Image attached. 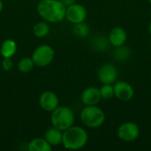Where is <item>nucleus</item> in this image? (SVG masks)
I'll return each mask as SVG.
<instances>
[{"label": "nucleus", "instance_id": "f257e3e1", "mask_svg": "<svg viewBox=\"0 0 151 151\" xmlns=\"http://www.w3.org/2000/svg\"><path fill=\"white\" fill-rule=\"evenodd\" d=\"M36 10L39 16L49 23H58L65 19L66 6L60 0H41Z\"/></svg>", "mask_w": 151, "mask_h": 151}, {"label": "nucleus", "instance_id": "f03ea898", "mask_svg": "<svg viewBox=\"0 0 151 151\" xmlns=\"http://www.w3.org/2000/svg\"><path fill=\"white\" fill-rule=\"evenodd\" d=\"M88 141L87 131L80 126H72L63 131L62 144L66 150H79L86 146Z\"/></svg>", "mask_w": 151, "mask_h": 151}, {"label": "nucleus", "instance_id": "7ed1b4c3", "mask_svg": "<svg viewBox=\"0 0 151 151\" xmlns=\"http://www.w3.org/2000/svg\"><path fill=\"white\" fill-rule=\"evenodd\" d=\"M75 116L73 111L68 106H58L51 111L50 121L52 127L65 131L74 124Z\"/></svg>", "mask_w": 151, "mask_h": 151}, {"label": "nucleus", "instance_id": "20e7f679", "mask_svg": "<svg viewBox=\"0 0 151 151\" xmlns=\"http://www.w3.org/2000/svg\"><path fill=\"white\" fill-rule=\"evenodd\" d=\"M82 124L88 128H98L104 124L105 113L97 105L85 106L80 115Z\"/></svg>", "mask_w": 151, "mask_h": 151}, {"label": "nucleus", "instance_id": "39448f33", "mask_svg": "<svg viewBox=\"0 0 151 151\" xmlns=\"http://www.w3.org/2000/svg\"><path fill=\"white\" fill-rule=\"evenodd\" d=\"M31 58L36 66L46 67L53 61L55 58V51L51 46L48 44H42L35 48Z\"/></svg>", "mask_w": 151, "mask_h": 151}, {"label": "nucleus", "instance_id": "423d86ee", "mask_svg": "<svg viewBox=\"0 0 151 151\" xmlns=\"http://www.w3.org/2000/svg\"><path fill=\"white\" fill-rule=\"evenodd\" d=\"M141 134L139 126L133 121L123 122L117 130L118 137L126 142H131L136 141Z\"/></svg>", "mask_w": 151, "mask_h": 151}, {"label": "nucleus", "instance_id": "0eeeda50", "mask_svg": "<svg viewBox=\"0 0 151 151\" xmlns=\"http://www.w3.org/2000/svg\"><path fill=\"white\" fill-rule=\"evenodd\" d=\"M87 16L88 11L86 7L81 4L74 3L66 7L65 19L72 24H77L85 21Z\"/></svg>", "mask_w": 151, "mask_h": 151}, {"label": "nucleus", "instance_id": "6e6552de", "mask_svg": "<svg viewBox=\"0 0 151 151\" xmlns=\"http://www.w3.org/2000/svg\"><path fill=\"white\" fill-rule=\"evenodd\" d=\"M119 71L112 63H105L97 71V78L102 84H114L118 79Z\"/></svg>", "mask_w": 151, "mask_h": 151}, {"label": "nucleus", "instance_id": "1a4fd4ad", "mask_svg": "<svg viewBox=\"0 0 151 151\" xmlns=\"http://www.w3.org/2000/svg\"><path fill=\"white\" fill-rule=\"evenodd\" d=\"M113 88L114 96L121 102H129L134 96V89L133 86L125 81H116Z\"/></svg>", "mask_w": 151, "mask_h": 151}, {"label": "nucleus", "instance_id": "9d476101", "mask_svg": "<svg viewBox=\"0 0 151 151\" xmlns=\"http://www.w3.org/2000/svg\"><path fill=\"white\" fill-rule=\"evenodd\" d=\"M39 105L43 111L51 112L59 105L58 95L53 91H44L39 97Z\"/></svg>", "mask_w": 151, "mask_h": 151}, {"label": "nucleus", "instance_id": "9b49d317", "mask_svg": "<svg viewBox=\"0 0 151 151\" xmlns=\"http://www.w3.org/2000/svg\"><path fill=\"white\" fill-rule=\"evenodd\" d=\"M101 99L102 97L100 95L99 88L93 87V86L86 88L81 95V103L86 106L97 105L99 102L101 101Z\"/></svg>", "mask_w": 151, "mask_h": 151}, {"label": "nucleus", "instance_id": "f8f14e48", "mask_svg": "<svg viewBox=\"0 0 151 151\" xmlns=\"http://www.w3.org/2000/svg\"><path fill=\"white\" fill-rule=\"evenodd\" d=\"M108 39L111 46H113L114 48L119 47L126 44L127 41V33L123 27H115L110 31Z\"/></svg>", "mask_w": 151, "mask_h": 151}, {"label": "nucleus", "instance_id": "ddd939ff", "mask_svg": "<svg viewBox=\"0 0 151 151\" xmlns=\"http://www.w3.org/2000/svg\"><path fill=\"white\" fill-rule=\"evenodd\" d=\"M44 139L48 142V143L51 146H58L62 144L63 139V131L51 127L48 128L44 133Z\"/></svg>", "mask_w": 151, "mask_h": 151}, {"label": "nucleus", "instance_id": "4468645a", "mask_svg": "<svg viewBox=\"0 0 151 151\" xmlns=\"http://www.w3.org/2000/svg\"><path fill=\"white\" fill-rule=\"evenodd\" d=\"M17 51V43L12 39H6L0 47V54L3 58H12Z\"/></svg>", "mask_w": 151, "mask_h": 151}, {"label": "nucleus", "instance_id": "2eb2a0df", "mask_svg": "<svg viewBox=\"0 0 151 151\" xmlns=\"http://www.w3.org/2000/svg\"><path fill=\"white\" fill-rule=\"evenodd\" d=\"M29 151H51L52 147L44 138H35L31 140L27 145Z\"/></svg>", "mask_w": 151, "mask_h": 151}, {"label": "nucleus", "instance_id": "dca6fc26", "mask_svg": "<svg viewBox=\"0 0 151 151\" xmlns=\"http://www.w3.org/2000/svg\"><path fill=\"white\" fill-rule=\"evenodd\" d=\"M131 50L125 44L119 47H116L113 51V58L118 62H126L131 57Z\"/></svg>", "mask_w": 151, "mask_h": 151}, {"label": "nucleus", "instance_id": "f3484780", "mask_svg": "<svg viewBox=\"0 0 151 151\" xmlns=\"http://www.w3.org/2000/svg\"><path fill=\"white\" fill-rule=\"evenodd\" d=\"M73 34L79 38H86L90 33V27L85 21L73 24L72 28Z\"/></svg>", "mask_w": 151, "mask_h": 151}, {"label": "nucleus", "instance_id": "a211bd4d", "mask_svg": "<svg viewBox=\"0 0 151 151\" xmlns=\"http://www.w3.org/2000/svg\"><path fill=\"white\" fill-rule=\"evenodd\" d=\"M50 27L49 22L45 20L37 22L33 27L34 35L38 38H43L47 36L50 34Z\"/></svg>", "mask_w": 151, "mask_h": 151}, {"label": "nucleus", "instance_id": "6ab92c4d", "mask_svg": "<svg viewBox=\"0 0 151 151\" xmlns=\"http://www.w3.org/2000/svg\"><path fill=\"white\" fill-rule=\"evenodd\" d=\"M92 45H93V48L96 51L104 52L108 50L110 42H109V39L106 38L104 35H97V36L94 37Z\"/></svg>", "mask_w": 151, "mask_h": 151}, {"label": "nucleus", "instance_id": "aec40b11", "mask_svg": "<svg viewBox=\"0 0 151 151\" xmlns=\"http://www.w3.org/2000/svg\"><path fill=\"white\" fill-rule=\"evenodd\" d=\"M35 63L32 59V58H29V57H24L22 58L19 62H18V65H17V67H18V70L20 72V73H29L33 70V68L35 67Z\"/></svg>", "mask_w": 151, "mask_h": 151}, {"label": "nucleus", "instance_id": "412c9836", "mask_svg": "<svg viewBox=\"0 0 151 151\" xmlns=\"http://www.w3.org/2000/svg\"><path fill=\"white\" fill-rule=\"evenodd\" d=\"M99 91L102 99L110 100L114 97V88L112 84H102Z\"/></svg>", "mask_w": 151, "mask_h": 151}, {"label": "nucleus", "instance_id": "4be33fe9", "mask_svg": "<svg viewBox=\"0 0 151 151\" xmlns=\"http://www.w3.org/2000/svg\"><path fill=\"white\" fill-rule=\"evenodd\" d=\"M12 67H13V61L12 60V58H4V60L2 61V68L7 72L12 70Z\"/></svg>", "mask_w": 151, "mask_h": 151}, {"label": "nucleus", "instance_id": "5701e85b", "mask_svg": "<svg viewBox=\"0 0 151 151\" xmlns=\"http://www.w3.org/2000/svg\"><path fill=\"white\" fill-rule=\"evenodd\" d=\"M60 1H61V3H63L66 7L69 6V5H71V4H74V3H76V0H60Z\"/></svg>", "mask_w": 151, "mask_h": 151}, {"label": "nucleus", "instance_id": "b1692460", "mask_svg": "<svg viewBox=\"0 0 151 151\" xmlns=\"http://www.w3.org/2000/svg\"><path fill=\"white\" fill-rule=\"evenodd\" d=\"M3 9H4V4H3V1L0 0V13L2 12Z\"/></svg>", "mask_w": 151, "mask_h": 151}, {"label": "nucleus", "instance_id": "393cba45", "mask_svg": "<svg viewBox=\"0 0 151 151\" xmlns=\"http://www.w3.org/2000/svg\"><path fill=\"white\" fill-rule=\"evenodd\" d=\"M149 33H150V35L151 36V20L150 22V24H149Z\"/></svg>", "mask_w": 151, "mask_h": 151}, {"label": "nucleus", "instance_id": "a878e982", "mask_svg": "<svg viewBox=\"0 0 151 151\" xmlns=\"http://www.w3.org/2000/svg\"><path fill=\"white\" fill-rule=\"evenodd\" d=\"M149 1V3H150V4H151V0H148Z\"/></svg>", "mask_w": 151, "mask_h": 151}]
</instances>
